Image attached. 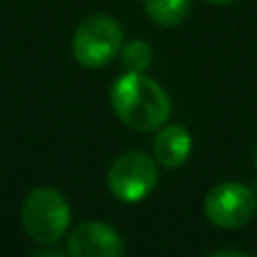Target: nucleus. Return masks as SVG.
<instances>
[{"instance_id":"1","label":"nucleus","mask_w":257,"mask_h":257,"mask_svg":"<svg viewBox=\"0 0 257 257\" xmlns=\"http://www.w3.org/2000/svg\"><path fill=\"white\" fill-rule=\"evenodd\" d=\"M111 106L133 131H158L172 113V99L165 88L145 72H124L111 86Z\"/></svg>"},{"instance_id":"2","label":"nucleus","mask_w":257,"mask_h":257,"mask_svg":"<svg viewBox=\"0 0 257 257\" xmlns=\"http://www.w3.org/2000/svg\"><path fill=\"white\" fill-rule=\"evenodd\" d=\"M23 228L34 241L52 246L68 232L72 210L68 199L50 185L34 187L23 201Z\"/></svg>"},{"instance_id":"3","label":"nucleus","mask_w":257,"mask_h":257,"mask_svg":"<svg viewBox=\"0 0 257 257\" xmlns=\"http://www.w3.org/2000/svg\"><path fill=\"white\" fill-rule=\"evenodd\" d=\"M124 32L120 23L106 14L84 18L72 36V57L84 68H104L120 54Z\"/></svg>"},{"instance_id":"4","label":"nucleus","mask_w":257,"mask_h":257,"mask_svg":"<svg viewBox=\"0 0 257 257\" xmlns=\"http://www.w3.org/2000/svg\"><path fill=\"white\" fill-rule=\"evenodd\" d=\"M158 183V163L145 151H124L113 160L106 174V185L115 199L138 203L154 192Z\"/></svg>"},{"instance_id":"5","label":"nucleus","mask_w":257,"mask_h":257,"mask_svg":"<svg viewBox=\"0 0 257 257\" xmlns=\"http://www.w3.org/2000/svg\"><path fill=\"white\" fill-rule=\"evenodd\" d=\"M205 217L217 228L237 230L250 223L257 212V196L244 183H219L203 201Z\"/></svg>"},{"instance_id":"6","label":"nucleus","mask_w":257,"mask_h":257,"mask_svg":"<svg viewBox=\"0 0 257 257\" xmlns=\"http://www.w3.org/2000/svg\"><path fill=\"white\" fill-rule=\"evenodd\" d=\"M70 257H122L124 241L120 232L104 221H84L68 237Z\"/></svg>"},{"instance_id":"7","label":"nucleus","mask_w":257,"mask_h":257,"mask_svg":"<svg viewBox=\"0 0 257 257\" xmlns=\"http://www.w3.org/2000/svg\"><path fill=\"white\" fill-rule=\"evenodd\" d=\"M192 154V136L185 126L169 124L158 131L154 138V158L167 169H176L187 163Z\"/></svg>"},{"instance_id":"8","label":"nucleus","mask_w":257,"mask_h":257,"mask_svg":"<svg viewBox=\"0 0 257 257\" xmlns=\"http://www.w3.org/2000/svg\"><path fill=\"white\" fill-rule=\"evenodd\" d=\"M145 12L158 27H176L187 18L192 0H142Z\"/></svg>"},{"instance_id":"9","label":"nucleus","mask_w":257,"mask_h":257,"mask_svg":"<svg viewBox=\"0 0 257 257\" xmlns=\"http://www.w3.org/2000/svg\"><path fill=\"white\" fill-rule=\"evenodd\" d=\"M120 59L122 66L126 68V72H147V68L154 63V50H151V45L147 41L133 39L122 45Z\"/></svg>"},{"instance_id":"10","label":"nucleus","mask_w":257,"mask_h":257,"mask_svg":"<svg viewBox=\"0 0 257 257\" xmlns=\"http://www.w3.org/2000/svg\"><path fill=\"white\" fill-rule=\"evenodd\" d=\"M34 257H68L66 253H61V250H57L52 246V248H45V250H41V253H36Z\"/></svg>"},{"instance_id":"11","label":"nucleus","mask_w":257,"mask_h":257,"mask_svg":"<svg viewBox=\"0 0 257 257\" xmlns=\"http://www.w3.org/2000/svg\"><path fill=\"white\" fill-rule=\"evenodd\" d=\"M210 257H250L246 253H237V250H219V253L210 255Z\"/></svg>"},{"instance_id":"12","label":"nucleus","mask_w":257,"mask_h":257,"mask_svg":"<svg viewBox=\"0 0 257 257\" xmlns=\"http://www.w3.org/2000/svg\"><path fill=\"white\" fill-rule=\"evenodd\" d=\"M212 5H228V3H235V0H208Z\"/></svg>"},{"instance_id":"13","label":"nucleus","mask_w":257,"mask_h":257,"mask_svg":"<svg viewBox=\"0 0 257 257\" xmlns=\"http://www.w3.org/2000/svg\"><path fill=\"white\" fill-rule=\"evenodd\" d=\"M255 167H257V149H255Z\"/></svg>"}]
</instances>
